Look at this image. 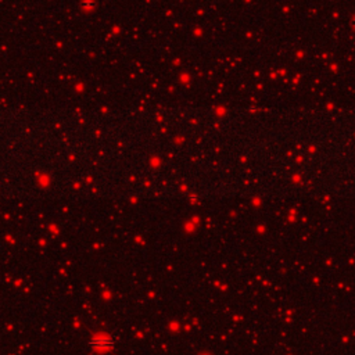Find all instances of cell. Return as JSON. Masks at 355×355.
Returning <instances> with one entry per match:
<instances>
[{
  "mask_svg": "<svg viewBox=\"0 0 355 355\" xmlns=\"http://www.w3.org/2000/svg\"><path fill=\"white\" fill-rule=\"evenodd\" d=\"M92 346H95L96 348H101V350H107V348L112 347V341L110 339H106V337H99V339H95V343H90Z\"/></svg>",
  "mask_w": 355,
  "mask_h": 355,
  "instance_id": "6da1fadb",
  "label": "cell"
}]
</instances>
